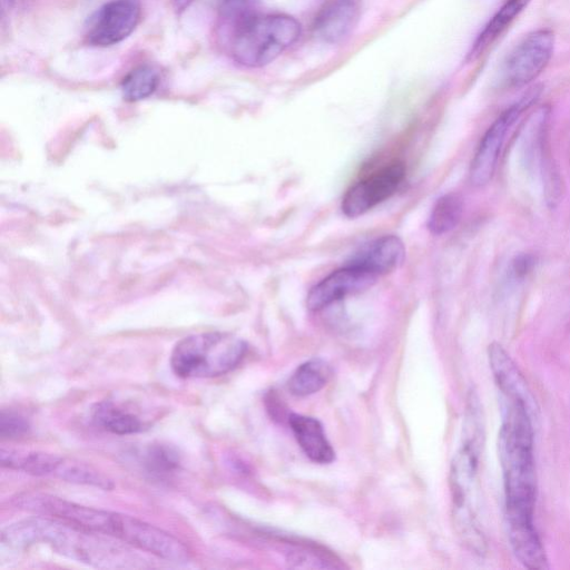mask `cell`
I'll return each mask as SVG.
<instances>
[{"label": "cell", "mask_w": 570, "mask_h": 570, "mask_svg": "<svg viewBox=\"0 0 570 570\" xmlns=\"http://www.w3.org/2000/svg\"><path fill=\"white\" fill-rule=\"evenodd\" d=\"M16 0H2V4L4 6L6 3L8 4H11L13 3Z\"/></svg>", "instance_id": "26"}, {"label": "cell", "mask_w": 570, "mask_h": 570, "mask_svg": "<svg viewBox=\"0 0 570 570\" xmlns=\"http://www.w3.org/2000/svg\"><path fill=\"white\" fill-rule=\"evenodd\" d=\"M12 503L18 509L65 520L168 561L183 562L190 557L189 549L179 539L131 515L32 491L19 493Z\"/></svg>", "instance_id": "2"}, {"label": "cell", "mask_w": 570, "mask_h": 570, "mask_svg": "<svg viewBox=\"0 0 570 570\" xmlns=\"http://www.w3.org/2000/svg\"><path fill=\"white\" fill-rule=\"evenodd\" d=\"M158 85V71L149 65H141L132 69L124 78L121 91L126 100L139 101L153 95Z\"/></svg>", "instance_id": "20"}, {"label": "cell", "mask_w": 570, "mask_h": 570, "mask_svg": "<svg viewBox=\"0 0 570 570\" xmlns=\"http://www.w3.org/2000/svg\"><path fill=\"white\" fill-rule=\"evenodd\" d=\"M405 177L402 161H392L368 177L351 186L343 199L342 212L350 218L358 217L390 198Z\"/></svg>", "instance_id": "9"}, {"label": "cell", "mask_w": 570, "mask_h": 570, "mask_svg": "<svg viewBox=\"0 0 570 570\" xmlns=\"http://www.w3.org/2000/svg\"><path fill=\"white\" fill-rule=\"evenodd\" d=\"M483 443V422L476 394L468 396L462 444L450 471L453 520L462 540L475 552H482L484 540L474 510V491Z\"/></svg>", "instance_id": "4"}, {"label": "cell", "mask_w": 570, "mask_h": 570, "mask_svg": "<svg viewBox=\"0 0 570 570\" xmlns=\"http://www.w3.org/2000/svg\"><path fill=\"white\" fill-rule=\"evenodd\" d=\"M537 257L530 253H520L511 262L510 273L513 278L522 279L531 273L535 266Z\"/></svg>", "instance_id": "24"}, {"label": "cell", "mask_w": 570, "mask_h": 570, "mask_svg": "<svg viewBox=\"0 0 570 570\" xmlns=\"http://www.w3.org/2000/svg\"><path fill=\"white\" fill-rule=\"evenodd\" d=\"M194 0H174L175 9L180 12L186 10Z\"/></svg>", "instance_id": "25"}, {"label": "cell", "mask_w": 570, "mask_h": 570, "mask_svg": "<svg viewBox=\"0 0 570 570\" xmlns=\"http://www.w3.org/2000/svg\"><path fill=\"white\" fill-rule=\"evenodd\" d=\"M299 35L301 24L291 16L245 13L233 28L230 55L240 66L259 68L273 62Z\"/></svg>", "instance_id": "5"}, {"label": "cell", "mask_w": 570, "mask_h": 570, "mask_svg": "<svg viewBox=\"0 0 570 570\" xmlns=\"http://www.w3.org/2000/svg\"><path fill=\"white\" fill-rule=\"evenodd\" d=\"M246 351V342L229 333L193 334L174 346L170 367L183 379L215 377L234 370Z\"/></svg>", "instance_id": "6"}, {"label": "cell", "mask_w": 570, "mask_h": 570, "mask_svg": "<svg viewBox=\"0 0 570 570\" xmlns=\"http://www.w3.org/2000/svg\"><path fill=\"white\" fill-rule=\"evenodd\" d=\"M140 16L139 0H109L90 19L87 40L97 47L119 43L135 30Z\"/></svg>", "instance_id": "10"}, {"label": "cell", "mask_w": 570, "mask_h": 570, "mask_svg": "<svg viewBox=\"0 0 570 570\" xmlns=\"http://www.w3.org/2000/svg\"><path fill=\"white\" fill-rule=\"evenodd\" d=\"M61 455L37 450L1 448V465L37 476H53Z\"/></svg>", "instance_id": "15"}, {"label": "cell", "mask_w": 570, "mask_h": 570, "mask_svg": "<svg viewBox=\"0 0 570 570\" xmlns=\"http://www.w3.org/2000/svg\"><path fill=\"white\" fill-rule=\"evenodd\" d=\"M358 17L360 9L354 0H330L316 14L315 35L327 43L342 42L355 28Z\"/></svg>", "instance_id": "13"}, {"label": "cell", "mask_w": 570, "mask_h": 570, "mask_svg": "<svg viewBox=\"0 0 570 570\" xmlns=\"http://www.w3.org/2000/svg\"><path fill=\"white\" fill-rule=\"evenodd\" d=\"M180 465L178 452L167 444H151L142 453V466L153 476L163 479Z\"/></svg>", "instance_id": "21"}, {"label": "cell", "mask_w": 570, "mask_h": 570, "mask_svg": "<svg viewBox=\"0 0 570 570\" xmlns=\"http://www.w3.org/2000/svg\"><path fill=\"white\" fill-rule=\"evenodd\" d=\"M530 1L505 0L478 35L469 52V59L472 60L481 56L528 7Z\"/></svg>", "instance_id": "16"}, {"label": "cell", "mask_w": 570, "mask_h": 570, "mask_svg": "<svg viewBox=\"0 0 570 570\" xmlns=\"http://www.w3.org/2000/svg\"><path fill=\"white\" fill-rule=\"evenodd\" d=\"M288 423L297 443L309 460L321 464L331 463L334 460L335 452L318 420L292 413Z\"/></svg>", "instance_id": "14"}, {"label": "cell", "mask_w": 570, "mask_h": 570, "mask_svg": "<svg viewBox=\"0 0 570 570\" xmlns=\"http://www.w3.org/2000/svg\"><path fill=\"white\" fill-rule=\"evenodd\" d=\"M29 421L21 414L12 411H2L0 415V435L3 439H18L28 434Z\"/></svg>", "instance_id": "23"}, {"label": "cell", "mask_w": 570, "mask_h": 570, "mask_svg": "<svg viewBox=\"0 0 570 570\" xmlns=\"http://www.w3.org/2000/svg\"><path fill=\"white\" fill-rule=\"evenodd\" d=\"M330 366L322 358H311L301 364L288 380L287 387L296 396L318 392L330 377Z\"/></svg>", "instance_id": "18"}, {"label": "cell", "mask_w": 570, "mask_h": 570, "mask_svg": "<svg viewBox=\"0 0 570 570\" xmlns=\"http://www.w3.org/2000/svg\"><path fill=\"white\" fill-rule=\"evenodd\" d=\"M376 278L375 275L357 266L346 264L309 289L306 306L311 311H320L347 295L370 288Z\"/></svg>", "instance_id": "11"}, {"label": "cell", "mask_w": 570, "mask_h": 570, "mask_svg": "<svg viewBox=\"0 0 570 570\" xmlns=\"http://www.w3.org/2000/svg\"><path fill=\"white\" fill-rule=\"evenodd\" d=\"M92 422L100 429L117 435H129L142 430L141 420L111 401H101L91 409Z\"/></svg>", "instance_id": "17"}, {"label": "cell", "mask_w": 570, "mask_h": 570, "mask_svg": "<svg viewBox=\"0 0 570 570\" xmlns=\"http://www.w3.org/2000/svg\"><path fill=\"white\" fill-rule=\"evenodd\" d=\"M554 49L550 29L532 31L510 52L503 66L508 87L519 88L534 80L548 66Z\"/></svg>", "instance_id": "8"}, {"label": "cell", "mask_w": 570, "mask_h": 570, "mask_svg": "<svg viewBox=\"0 0 570 570\" xmlns=\"http://www.w3.org/2000/svg\"><path fill=\"white\" fill-rule=\"evenodd\" d=\"M503 419L499 432L508 537L517 559L528 569L543 570L548 560L534 525L537 479L533 426L529 396L502 395Z\"/></svg>", "instance_id": "1"}, {"label": "cell", "mask_w": 570, "mask_h": 570, "mask_svg": "<svg viewBox=\"0 0 570 570\" xmlns=\"http://www.w3.org/2000/svg\"><path fill=\"white\" fill-rule=\"evenodd\" d=\"M462 213L461 195L448 193L435 202L428 219V228L434 235L445 234L458 225Z\"/></svg>", "instance_id": "19"}, {"label": "cell", "mask_w": 570, "mask_h": 570, "mask_svg": "<svg viewBox=\"0 0 570 570\" xmlns=\"http://www.w3.org/2000/svg\"><path fill=\"white\" fill-rule=\"evenodd\" d=\"M405 247L395 235L381 236L364 245L346 264L357 266L376 277L391 273L402 265Z\"/></svg>", "instance_id": "12"}, {"label": "cell", "mask_w": 570, "mask_h": 570, "mask_svg": "<svg viewBox=\"0 0 570 570\" xmlns=\"http://www.w3.org/2000/svg\"><path fill=\"white\" fill-rule=\"evenodd\" d=\"M1 541L14 548L46 544L63 557L97 568H134L141 561L117 539L42 514L7 525Z\"/></svg>", "instance_id": "3"}, {"label": "cell", "mask_w": 570, "mask_h": 570, "mask_svg": "<svg viewBox=\"0 0 570 570\" xmlns=\"http://www.w3.org/2000/svg\"><path fill=\"white\" fill-rule=\"evenodd\" d=\"M538 160L546 203L550 208H553L559 204L562 197L563 184L558 166L551 157L548 141L541 148Z\"/></svg>", "instance_id": "22"}, {"label": "cell", "mask_w": 570, "mask_h": 570, "mask_svg": "<svg viewBox=\"0 0 570 570\" xmlns=\"http://www.w3.org/2000/svg\"><path fill=\"white\" fill-rule=\"evenodd\" d=\"M540 91L538 86L528 90L488 128L471 161L469 174L473 186L481 187L491 180L507 131L520 115L538 99Z\"/></svg>", "instance_id": "7"}]
</instances>
